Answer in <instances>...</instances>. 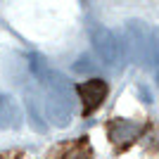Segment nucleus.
<instances>
[{
    "instance_id": "1",
    "label": "nucleus",
    "mask_w": 159,
    "mask_h": 159,
    "mask_svg": "<svg viewBox=\"0 0 159 159\" xmlns=\"http://www.w3.org/2000/svg\"><path fill=\"white\" fill-rule=\"evenodd\" d=\"M79 93H81V102H83V114H93L107 98V83L100 79H90L86 83L79 86Z\"/></svg>"
},
{
    "instance_id": "2",
    "label": "nucleus",
    "mask_w": 159,
    "mask_h": 159,
    "mask_svg": "<svg viewBox=\"0 0 159 159\" xmlns=\"http://www.w3.org/2000/svg\"><path fill=\"white\" fill-rule=\"evenodd\" d=\"M138 133H140V126L138 124H131V121H114V124H109V138L116 145L133 143L138 138Z\"/></svg>"
},
{
    "instance_id": "3",
    "label": "nucleus",
    "mask_w": 159,
    "mask_h": 159,
    "mask_svg": "<svg viewBox=\"0 0 159 159\" xmlns=\"http://www.w3.org/2000/svg\"><path fill=\"white\" fill-rule=\"evenodd\" d=\"M69 159H88V157H86V154H83V152H81V154H71V157H69Z\"/></svg>"
}]
</instances>
